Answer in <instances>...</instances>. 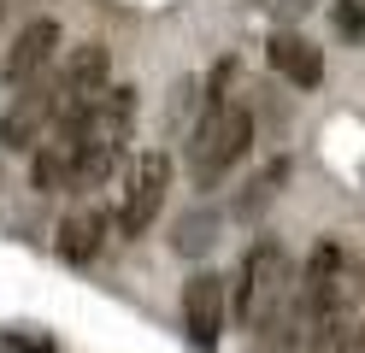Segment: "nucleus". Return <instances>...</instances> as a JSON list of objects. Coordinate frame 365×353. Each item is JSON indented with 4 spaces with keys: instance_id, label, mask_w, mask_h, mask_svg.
Instances as JSON below:
<instances>
[{
    "instance_id": "nucleus-17",
    "label": "nucleus",
    "mask_w": 365,
    "mask_h": 353,
    "mask_svg": "<svg viewBox=\"0 0 365 353\" xmlns=\"http://www.w3.org/2000/svg\"><path fill=\"white\" fill-rule=\"evenodd\" d=\"M354 353H365V318H359V347H354Z\"/></svg>"
},
{
    "instance_id": "nucleus-1",
    "label": "nucleus",
    "mask_w": 365,
    "mask_h": 353,
    "mask_svg": "<svg viewBox=\"0 0 365 353\" xmlns=\"http://www.w3.org/2000/svg\"><path fill=\"white\" fill-rule=\"evenodd\" d=\"M130 135H135V88L118 83V88H106L101 101L83 112V141H77L71 195H88V188H101L112 171H118Z\"/></svg>"
},
{
    "instance_id": "nucleus-9",
    "label": "nucleus",
    "mask_w": 365,
    "mask_h": 353,
    "mask_svg": "<svg viewBox=\"0 0 365 353\" xmlns=\"http://www.w3.org/2000/svg\"><path fill=\"white\" fill-rule=\"evenodd\" d=\"M77 141H83V112L48 130V141H41V148L30 153V188H36V195H65V188H71V171H77Z\"/></svg>"
},
{
    "instance_id": "nucleus-10",
    "label": "nucleus",
    "mask_w": 365,
    "mask_h": 353,
    "mask_svg": "<svg viewBox=\"0 0 365 353\" xmlns=\"http://www.w3.org/2000/svg\"><path fill=\"white\" fill-rule=\"evenodd\" d=\"M265 65L277 71L283 83H294V88H318L324 83V53H318L307 36H294V30H277L265 41Z\"/></svg>"
},
{
    "instance_id": "nucleus-13",
    "label": "nucleus",
    "mask_w": 365,
    "mask_h": 353,
    "mask_svg": "<svg viewBox=\"0 0 365 353\" xmlns=\"http://www.w3.org/2000/svg\"><path fill=\"white\" fill-rule=\"evenodd\" d=\"M283 183H289V159H271V165H265V171H259L254 183H247V195L236 200V212H242V218H254V212H259V206H271V195H277V188H283Z\"/></svg>"
},
{
    "instance_id": "nucleus-4",
    "label": "nucleus",
    "mask_w": 365,
    "mask_h": 353,
    "mask_svg": "<svg viewBox=\"0 0 365 353\" xmlns=\"http://www.w3.org/2000/svg\"><path fill=\"white\" fill-rule=\"evenodd\" d=\"M165 188H171V153L165 148L135 153V165L124 171V188H118V235L124 242L153 230V218L165 212Z\"/></svg>"
},
{
    "instance_id": "nucleus-11",
    "label": "nucleus",
    "mask_w": 365,
    "mask_h": 353,
    "mask_svg": "<svg viewBox=\"0 0 365 353\" xmlns=\"http://www.w3.org/2000/svg\"><path fill=\"white\" fill-rule=\"evenodd\" d=\"M307 347L312 353H354L359 347V300H330L307 312Z\"/></svg>"
},
{
    "instance_id": "nucleus-2",
    "label": "nucleus",
    "mask_w": 365,
    "mask_h": 353,
    "mask_svg": "<svg viewBox=\"0 0 365 353\" xmlns=\"http://www.w3.org/2000/svg\"><path fill=\"white\" fill-rule=\"evenodd\" d=\"M247 148H254V112H247L242 101L200 112V124L189 135V177H195V188H218L247 159Z\"/></svg>"
},
{
    "instance_id": "nucleus-6",
    "label": "nucleus",
    "mask_w": 365,
    "mask_h": 353,
    "mask_svg": "<svg viewBox=\"0 0 365 353\" xmlns=\"http://www.w3.org/2000/svg\"><path fill=\"white\" fill-rule=\"evenodd\" d=\"M59 124L65 118H77L101 101V94L112 88V53H106V41H77L71 53L59 59Z\"/></svg>"
},
{
    "instance_id": "nucleus-15",
    "label": "nucleus",
    "mask_w": 365,
    "mask_h": 353,
    "mask_svg": "<svg viewBox=\"0 0 365 353\" xmlns=\"http://www.w3.org/2000/svg\"><path fill=\"white\" fill-rule=\"evenodd\" d=\"M336 36L365 41V0H336Z\"/></svg>"
},
{
    "instance_id": "nucleus-7",
    "label": "nucleus",
    "mask_w": 365,
    "mask_h": 353,
    "mask_svg": "<svg viewBox=\"0 0 365 353\" xmlns=\"http://www.w3.org/2000/svg\"><path fill=\"white\" fill-rule=\"evenodd\" d=\"M59 41H65L59 18H30L24 30L12 36L6 59H0V83H6L12 94H18V88H30V83H41V77L53 71V53H59Z\"/></svg>"
},
{
    "instance_id": "nucleus-14",
    "label": "nucleus",
    "mask_w": 365,
    "mask_h": 353,
    "mask_svg": "<svg viewBox=\"0 0 365 353\" xmlns=\"http://www.w3.org/2000/svg\"><path fill=\"white\" fill-rule=\"evenodd\" d=\"M212 230H218L212 212H189V218L177 224V253H207L212 247Z\"/></svg>"
},
{
    "instance_id": "nucleus-12",
    "label": "nucleus",
    "mask_w": 365,
    "mask_h": 353,
    "mask_svg": "<svg viewBox=\"0 0 365 353\" xmlns=\"http://www.w3.org/2000/svg\"><path fill=\"white\" fill-rule=\"evenodd\" d=\"M53 247H59V259H71V265H88V259H101V247H106V212L77 206L71 218L59 224Z\"/></svg>"
},
{
    "instance_id": "nucleus-16",
    "label": "nucleus",
    "mask_w": 365,
    "mask_h": 353,
    "mask_svg": "<svg viewBox=\"0 0 365 353\" xmlns=\"http://www.w3.org/2000/svg\"><path fill=\"white\" fill-rule=\"evenodd\" d=\"M259 6H271L277 18H301V12L312 6V0H259Z\"/></svg>"
},
{
    "instance_id": "nucleus-8",
    "label": "nucleus",
    "mask_w": 365,
    "mask_h": 353,
    "mask_svg": "<svg viewBox=\"0 0 365 353\" xmlns=\"http://www.w3.org/2000/svg\"><path fill=\"white\" fill-rule=\"evenodd\" d=\"M224 318H230V300H224V277L218 271H195L182 282V329H189L195 347H218Z\"/></svg>"
},
{
    "instance_id": "nucleus-5",
    "label": "nucleus",
    "mask_w": 365,
    "mask_h": 353,
    "mask_svg": "<svg viewBox=\"0 0 365 353\" xmlns=\"http://www.w3.org/2000/svg\"><path fill=\"white\" fill-rule=\"evenodd\" d=\"M53 124H59V83H53V71H48L41 83L18 88L12 106L0 112V148H6V153H36Z\"/></svg>"
},
{
    "instance_id": "nucleus-3",
    "label": "nucleus",
    "mask_w": 365,
    "mask_h": 353,
    "mask_svg": "<svg viewBox=\"0 0 365 353\" xmlns=\"http://www.w3.org/2000/svg\"><path fill=\"white\" fill-rule=\"evenodd\" d=\"M294 289V271H289V253L277 235H259L254 247L242 253L236 265V289H230V312L242 329H259L271 312H277V300Z\"/></svg>"
}]
</instances>
